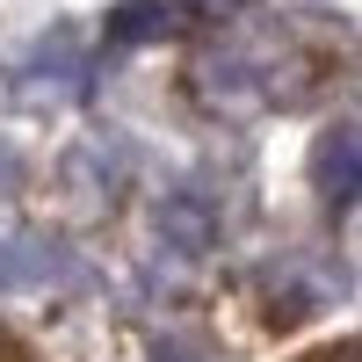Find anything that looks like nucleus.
<instances>
[{
    "mask_svg": "<svg viewBox=\"0 0 362 362\" xmlns=\"http://www.w3.org/2000/svg\"><path fill=\"white\" fill-rule=\"evenodd\" d=\"M174 15L160 8V0H131V8L109 15V44H145V37H167Z\"/></svg>",
    "mask_w": 362,
    "mask_h": 362,
    "instance_id": "7ed1b4c3",
    "label": "nucleus"
},
{
    "mask_svg": "<svg viewBox=\"0 0 362 362\" xmlns=\"http://www.w3.org/2000/svg\"><path fill=\"white\" fill-rule=\"evenodd\" d=\"M348 362H362V355H348Z\"/></svg>",
    "mask_w": 362,
    "mask_h": 362,
    "instance_id": "423d86ee",
    "label": "nucleus"
},
{
    "mask_svg": "<svg viewBox=\"0 0 362 362\" xmlns=\"http://www.w3.org/2000/svg\"><path fill=\"white\" fill-rule=\"evenodd\" d=\"M160 239L181 247V254H210V210L196 196H167L160 203Z\"/></svg>",
    "mask_w": 362,
    "mask_h": 362,
    "instance_id": "f03ea898",
    "label": "nucleus"
},
{
    "mask_svg": "<svg viewBox=\"0 0 362 362\" xmlns=\"http://www.w3.org/2000/svg\"><path fill=\"white\" fill-rule=\"evenodd\" d=\"M15 181H22V160L8 153V145H0V189H15Z\"/></svg>",
    "mask_w": 362,
    "mask_h": 362,
    "instance_id": "39448f33",
    "label": "nucleus"
},
{
    "mask_svg": "<svg viewBox=\"0 0 362 362\" xmlns=\"http://www.w3.org/2000/svg\"><path fill=\"white\" fill-rule=\"evenodd\" d=\"M312 189L334 218L362 203V124H334L312 145Z\"/></svg>",
    "mask_w": 362,
    "mask_h": 362,
    "instance_id": "f257e3e1",
    "label": "nucleus"
},
{
    "mask_svg": "<svg viewBox=\"0 0 362 362\" xmlns=\"http://www.w3.org/2000/svg\"><path fill=\"white\" fill-rule=\"evenodd\" d=\"M153 362H203L189 341H153Z\"/></svg>",
    "mask_w": 362,
    "mask_h": 362,
    "instance_id": "20e7f679",
    "label": "nucleus"
}]
</instances>
